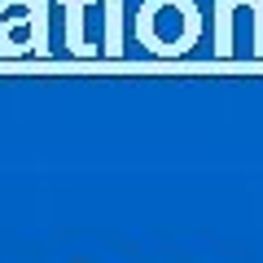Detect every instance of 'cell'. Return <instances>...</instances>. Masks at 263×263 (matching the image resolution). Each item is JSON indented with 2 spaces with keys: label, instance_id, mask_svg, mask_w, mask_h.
Masks as SVG:
<instances>
[{
  "label": "cell",
  "instance_id": "cell-1",
  "mask_svg": "<svg viewBox=\"0 0 263 263\" xmlns=\"http://www.w3.org/2000/svg\"><path fill=\"white\" fill-rule=\"evenodd\" d=\"M48 0H31L22 18H0V57H48Z\"/></svg>",
  "mask_w": 263,
  "mask_h": 263
},
{
  "label": "cell",
  "instance_id": "cell-2",
  "mask_svg": "<svg viewBox=\"0 0 263 263\" xmlns=\"http://www.w3.org/2000/svg\"><path fill=\"white\" fill-rule=\"evenodd\" d=\"M88 5H97V0H62V13H66V48H70V57H97V48L88 44V35H84Z\"/></svg>",
  "mask_w": 263,
  "mask_h": 263
},
{
  "label": "cell",
  "instance_id": "cell-3",
  "mask_svg": "<svg viewBox=\"0 0 263 263\" xmlns=\"http://www.w3.org/2000/svg\"><path fill=\"white\" fill-rule=\"evenodd\" d=\"M101 5H105V40L97 53L114 62V57H123V0H101Z\"/></svg>",
  "mask_w": 263,
  "mask_h": 263
},
{
  "label": "cell",
  "instance_id": "cell-4",
  "mask_svg": "<svg viewBox=\"0 0 263 263\" xmlns=\"http://www.w3.org/2000/svg\"><path fill=\"white\" fill-rule=\"evenodd\" d=\"M233 13H237V0H215V57L219 62L233 57Z\"/></svg>",
  "mask_w": 263,
  "mask_h": 263
},
{
  "label": "cell",
  "instance_id": "cell-5",
  "mask_svg": "<svg viewBox=\"0 0 263 263\" xmlns=\"http://www.w3.org/2000/svg\"><path fill=\"white\" fill-rule=\"evenodd\" d=\"M237 9H254V48L250 53L263 62V0H237Z\"/></svg>",
  "mask_w": 263,
  "mask_h": 263
}]
</instances>
